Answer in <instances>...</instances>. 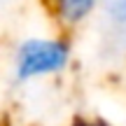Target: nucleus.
<instances>
[{"label":"nucleus","mask_w":126,"mask_h":126,"mask_svg":"<svg viewBox=\"0 0 126 126\" xmlns=\"http://www.w3.org/2000/svg\"><path fill=\"white\" fill-rule=\"evenodd\" d=\"M70 61L72 45L63 35H33L14 47L12 77L19 84H31L65 72Z\"/></svg>","instance_id":"f257e3e1"},{"label":"nucleus","mask_w":126,"mask_h":126,"mask_svg":"<svg viewBox=\"0 0 126 126\" xmlns=\"http://www.w3.org/2000/svg\"><path fill=\"white\" fill-rule=\"evenodd\" d=\"M103 12L110 23L126 28V0H103Z\"/></svg>","instance_id":"7ed1b4c3"},{"label":"nucleus","mask_w":126,"mask_h":126,"mask_svg":"<svg viewBox=\"0 0 126 126\" xmlns=\"http://www.w3.org/2000/svg\"><path fill=\"white\" fill-rule=\"evenodd\" d=\"M68 126H114L105 117H96V114H84V117H75Z\"/></svg>","instance_id":"20e7f679"},{"label":"nucleus","mask_w":126,"mask_h":126,"mask_svg":"<svg viewBox=\"0 0 126 126\" xmlns=\"http://www.w3.org/2000/svg\"><path fill=\"white\" fill-rule=\"evenodd\" d=\"M49 12L63 28H77L91 19V14L103 5V0H47Z\"/></svg>","instance_id":"f03ea898"}]
</instances>
